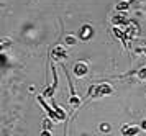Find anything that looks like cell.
Returning a JSON list of instances; mask_svg holds the SVG:
<instances>
[{
  "label": "cell",
  "instance_id": "obj_3",
  "mask_svg": "<svg viewBox=\"0 0 146 136\" xmlns=\"http://www.w3.org/2000/svg\"><path fill=\"white\" fill-rule=\"evenodd\" d=\"M51 72H53V84H51V87L46 89V92L43 94V97H46V98H53L54 92H56V89H58V72H56V69H54V62L51 64Z\"/></svg>",
  "mask_w": 146,
  "mask_h": 136
},
{
  "label": "cell",
  "instance_id": "obj_6",
  "mask_svg": "<svg viewBox=\"0 0 146 136\" xmlns=\"http://www.w3.org/2000/svg\"><path fill=\"white\" fill-rule=\"evenodd\" d=\"M66 56H67V52H66V49H64L62 46L54 48V49H53V54H51L53 61H56V59H62V58H66Z\"/></svg>",
  "mask_w": 146,
  "mask_h": 136
},
{
  "label": "cell",
  "instance_id": "obj_14",
  "mask_svg": "<svg viewBox=\"0 0 146 136\" xmlns=\"http://www.w3.org/2000/svg\"><path fill=\"white\" fill-rule=\"evenodd\" d=\"M41 136H51V131L44 130V131H43V133H41Z\"/></svg>",
  "mask_w": 146,
  "mask_h": 136
},
{
  "label": "cell",
  "instance_id": "obj_8",
  "mask_svg": "<svg viewBox=\"0 0 146 136\" xmlns=\"http://www.w3.org/2000/svg\"><path fill=\"white\" fill-rule=\"evenodd\" d=\"M131 74H135L138 79H141V80H145L146 79V66L145 67H139V69H136V71L133 72H128V76H131Z\"/></svg>",
  "mask_w": 146,
  "mask_h": 136
},
{
  "label": "cell",
  "instance_id": "obj_5",
  "mask_svg": "<svg viewBox=\"0 0 146 136\" xmlns=\"http://www.w3.org/2000/svg\"><path fill=\"white\" fill-rule=\"evenodd\" d=\"M87 72H89V66L86 62H76L74 64V74L77 76V77H84Z\"/></svg>",
  "mask_w": 146,
  "mask_h": 136
},
{
  "label": "cell",
  "instance_id": "obj_4",
  "mask_svg": "<svg viewBox=\"0 0 146 136\" xmlns=\"http://www.w3.org/2000/svg\"><path fill=\"white\" fill-rule=\"evenodd\" d=\"M139 131H143L139 125H125L121 128V135L123 136H138Z\"/></svg>",
  "mask_w": 146,
  "mask_h": 136
},
{
  "label": "cell",
  "instance_id": "obj_7",
  "mask_svg": "<svg viewBox=\"0 0 146 136\" xmlns=\"http://www.w3.org/2000/svg\"><path fill=\"white\" fill-rule=\"evenodd\" d=\"M92 36V26L90 25H84L80 28V38L82 39H87Z\"/></svg>",
  "mask_w": 146,
  "mask_h": 136
},
{
  "label": "cell",
  "instance_id": "obj_10",
  "mask_svg": "<svg viewBox=\"0 0 146 136\" xmlns=\"http://www.w3.org/2000/svg\"><path fill=\"white\" fill-rule=\"evenodd\" d=\"M51 107H53L54 110H56V113H58V115L61 117V120H64V118H66V111H64V110H61L59 107H58V105L54 103V102H51Z\"/></svg>",
  "mask_w": 146,
  "mask_h": 136
},
{
  "label": "cell",
  "instance_id": "obj_2",
  "mask_svg": "<svg viewBox=\"0 0 146 136\" xmlns=\"http://www.w3.org/2000/svg\"><path fill=\"white\" fill-rule=\"evenodd\" d=\"M36 100L41 103V107L44 108V111H46L48 115H49V118H51V121H54V123H58V121H61V117L56 113V110H54L53 107H49V105L46 103V100H44V97L43 95H36Z\"/></svg>",
  "mask_w": 146,
  "mask_h": 136
},
{
  "label": "cell",
  "instance_id": "obj_12",
  "mask_svg": "<svg viewBox=\"0 0 146 136\" xmlns=\"http://www.w3.org/2000/svg\"><path fill=\"white\" fill-rule=\"evenodd\" d=\"M113 23H126V18H123V17H117V18H113Z\"/></svg>",
  "mask_w": 146,
  "mask_h": 136
},
{
  "label": "cell",
  "instance_id": "obj_11",
  "mask_svg": "<svg viewBox=\"0 0 146 136\" xmlns=\"http://www.w3.org/2000/svg\"><path fill=\"white\" fill-rule=\"evenodd\" d=\"M131 2H135V0H125V2H120L118 5H117V10H126Z\"/></svg>",
  "mask_w": 146,
  "mask_h": 136
},
{
  "label": "cell",
  "instance_id": "obj_9",
  "mask_svg": "<svg viewBox=\"0 0 146 136\" xmlns=\"http://www.w3.org/2000/svg\"><path fill=\"white\" fill-rule=\"evenodd\" d=\"M64 43H66L67 46H72V44L77 43V38L72 36V34H66V36H64Z\"/></svg>",
  "mask_w": 146,
  "mask_h": 136
},
{
  "label": "cell",
  "instance_id": "obj_1",
  "mask_svg": "<svg viewBox=\"0 0 146 136\" xmlns=\"http://www.w3.org/2000/svg\"><path fill=\"white\" fill-rule=\"evenodd\" d=\"M113 94V87L107 82H102L99 85H94V90H92V98L97 97H105V95H112Z\"/></svg>",
  "mask_w": 146,
  "mask_h": 136
},
{
  "label": "cell",
  "instance_id": "obj_13",
  "mask_svg": "<svg viewBox=\"0 0 146 136\" xmlns=\"http://www.w3.org/2000/svg\"><path fill=\"white\" fill-rule=\"evenodd\" d=\"M139 126H141V130H143V131H146V120H143V121H141V125H139Z\"/></svg>",
  "mask_w": 146,
  "mask_h": 136
}]
</instances>
